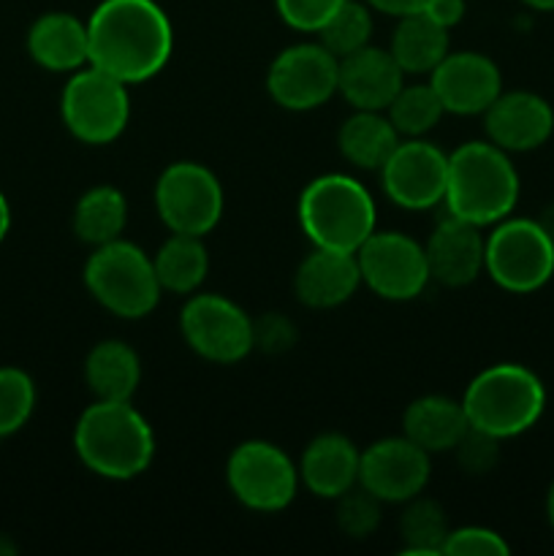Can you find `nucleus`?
Returning <instances> with one entry per match:
<instances>
[{
	"label": "nucleus",
	"mask_w": 554,
	"mask_h": 556,
	"mask_svg": "<svg viewBox=\"0 0 554 556\" xmlns=\"http://www.w3.org/2000/svg\"><path fill=\"white\" fill-rule=\"evenodd\" d=\"M519 201V174L508 152L492 141H467L449 155L443 204L451 217L478 228L494 226Z\"/></svg>",
	"instance_id": "nucleus-3"
},
{
	"label": "nucleus",
	"mask_w": 554,
	"mask_h": 556,
	"mask_svg": "<svg viewBox=\"0 0 554 556\" xmlns=\"http://www.w3.org/2000/svg\"><path fill=\"white\" fill-rule=\"evenodd\" d=\"M356 261L364 286L389 302H411L432 280L424 244L400 231H375L356 250Z\"/></svg>",
	"instance_id": "nucleus-12"
},
{
	"label": "nucleus",
	"mask_w": 554,
	"mask_h": 556,
	"mask_svg": "<svg viewBox=\"0 0 554 556\" xmlns=\"http://www.w3.org/2000/svg\"><path fill=\"white\" fill-rule=\"evenodd\" d=\"M226 481L244 508L255 514H277L297 497L299 467L280 445L250 440L228 456Z\"/></svg>",
	"instance_id": "nucleus-9"
},
{
	"label": "nucleus",
	"mask_w": 554,
	"mask_h": 556,
	"mask_svg": "<svg viewBox=\"0 0 554 556\" xmlns=\"http://www.w3.org/2000/svg\"><path fill=\"white\" fill-rule=\"evenodd\" d=\"M429 85L443 101L445 114H483L503 92V76L487 54L449 52L432 71Z\"/></svg>",
	"instance_id": "nucleus-16"
},
{
	"label": "nucleus",
	"mask_w": 554,
	"mask_h": 556,
	"mask_svg": "<svg viewBox=\"0 0 554 556\" xmlns=\"http://www.w3.org/2000/svg\"><path fill=\"white\" fill-rule=\"evenodd\" d=\"M470 421L462 407V400H451V396L429 394L421 400L411 402L402 416V432L407 440L418 445V448L432 454H443V451H454L462 434L467 432Z\"/></svg>",
	"instance_id": "nucleus-23"
},
{
	"label": "nucleus",
	"mask_w": 554,
	"mask_h": 556,
	"mask_svg": "<svg viewBox=\"0 0 554 556\" xmlns=\"http://www.w3.org/2000/svg\"><path fill=\"white\" fill-rule=\"evenodd\" d=\"M405 85V71L389 49L362 47L340 58L337 92L362 112H386L400 87Z\"/></svg>",
	"instance_id": "nucleus-18"
},
{
	"label": "nucleus",
	"mask_w": 554,
	"mask_h": 556,
	"mask_svg": "<svg viewBox=\"0 0 554 556\" xmlns=\"http://www.w3.org/2000/svg\"><path fill=\"white\" fill-rule=\"evenodd\" d=\"M76 456L87 470L109 481H130L150 470L155 434L130 402L96 400L74 429Z\"/></svg>",
	"instance_id": "nucleus-2"
},
{
	"label": "nucleus",
	"mask_w": 554,
	"mask_h": 556,
	"mask_svg": "<svg viewBox=\"0 0 554 556\" xmlns=\"http://www.w3.org/2000/svg\"><path fill=\"white\" fill-rule=\"evenodd\" d=\"M9 228H11V206H9V201H5V195L0 193V242L5 239Z\"/></svg>",
	"instance_id": "nucleus-40"
},
{
	"label": "nucleus",
	"mask_w": 554,
	"mask_h": 556,
	"mask_svg": "<svg viewBox=\"0 0 554 556\" xmlns=\"http://www.w3.org/2000/svg\"><path fill=\"white\" fill-rule=\"evenodd\" d=\"M546 516H549V525H552V530H554V481H552V486H549V494H546Z\"/></svg>",
	"instance_id": "nucleus-43"
},
{
	"label": "nucleus",
	"mask_w": 554,
	"mask_h": 556,
	"mask_svg": "<svg viewBox=\"0 0 554 556\" xmlns=\"http://www.w3.org/2000/svg\"><path fill=\"white\" fill-rule=\"evenodd\" d=\"M179 331L193 353L215 364H237L255 348V324L221 293H199L179 313Z\"/></svg>",
	"instance_id": "nucleus-10"
},
{
	"label": "nucleus",
	"mask_w": 554,
	"mask_h": 556,
	"mask_svg": "<svg viewBox=\"0 0 554 556\" xmlns=\"http://www.w3.org/2000/svg\"><path fill=\"white\" fill-rule=\"evenodd\" d=\"M293 342V326L282 315H266L264 320L255 324V345L266 351H282Z\"/></svg>",
	"instance_id": "nucleus-37"
},
{
	"label": "nucleus",
	"mask_w": 554,
	"mask_h": 556,
	"mask_svg": "<svg viewBox=\"0 0 554 556\" xmlns=\"http://www.w3.org/2000/svg\"><path fill=\"white\" fill-rule=\"evenodd\" d=\"M429 0H367L369 9L375 11H383V14H391V16H407V14H421L424 9H427Z\"/></svg>",
	"instance_id": "nucleus-39"
},
{
	"label": "nucleus",
	"mask_w": 554,
	"mask_h": 556,
	"mask_svg": "<svg viewBox=\"0 0 554 556\" xmlns=\"http://www.w3.org/2000/svg\"><path fill=\"white\" fill-rule=\"evenodd\" d=\"M445 106L429 81L424 85H402L394 101L386 109V117L405 139H421L443 119Z\"/></svg>",
	"instance_id": "nucleus-29"
},
{
	"label": "nucleus",
	"mask_w": 554,
	"mask_h": 556,
	"mask_svg": "<svg viewBox=\"0 0 554 556\" xmlns=\"http://www.w3.org/2000/svg\"><path fill=\"white\" fill-rule=\"evenodd\" d=\"M462 407L470 427L508 440L536 427L546 407V389L521 364H494L470 380Z\"/></svg>",
	"instance_id": "nucleus-5"
},
{
	"label": "nucleus",
	"mask_w": 554,
	"mask_h": 556,
	"mask_svg": "<svg viewBox=\"0 0 554 556\" xmlns=\"http://www.w3.org/2000/svg\"><path fill=\"white\" fill-rule=\"evenodd\" d=\"M362 286L356 253L315 248L293 275V291L310 309H331L345 304Z\"/></svg>",
	"instance_id": "nucleus-20"
},
{
	"label": "nucleus",
	"mask_w": 554,
	"mask_h": 556,
	"mask_svg": "<svg viewBox=\"0 0 554 556\" xmlns=\"http://www.w3.org/2000/svg\"><path fill=\"white\" fill-rule=\"evenodd\" d=\"M521 3L536 11H554V0H521Z\"/></svg>",
	"instance_id": "nucleus-42"
},
{
	"label": "nucleus",
	"mask_w": 554,
	"mask_h": 556,
	"mask_svg": "<svg viewBox=\"0 0 554 556\" xmlns=\"http://www.w3.org/2000/svg\"><path fill=\"white\" fill-rule=\"evenodd\" d=\"M451 527L445 510L435 500L413 497L400 516V538L405 554H443Z\"/></svg>",
	"instance_id": "nucleus-30"
},
{
	"label": "nucleus",
	"mask_w": 554,
	"mask_h": 556,
	"mask_svg": "<svg viewBox=\"0 0 554 556\" xmlns=\"http://www.w3.org/2000/svg\"><path fill=\"white\" fill-rule=\"evenodd\" d=\"M375 201L358 179L324 174L302 190L299 226L313 248L356 253L375 233Z\"/></svg>",
	"instance_id": "nucleus-4"
},
{
	"label": "nucleus",
	"mask_w": 554,
	"mask_h": 556,
	"mask_svg": "<svg viewBox=\"0 0 554 556\" xmlns=\"http://www.w3.org/2000/svg\"><path fill=\"white\" fill-rule=\"evenodd\" d=\"M342 3L345 0H275L280 20L302 33H318Z\"/></svg>",
	"instance_id": "nucleus-36"
},
{
	"label": "nucleus",
	"mask_w": 554,
	"mask_h": 556,
	"mask_svg": "<svg viewBox=\"0 0 554 556\" xmlns=\"http://www.w3.org/2000/svg\"><path fill=\"white\" fill-rule=\"evenodd\" d=\"M508 552L503 535L487 527H459L443 543V556H505Z\"/></svg>",
	"instance_id": "nucleus-35"
},
{
	"label": "nucleus",
	"mask_w": 554,
	"mask_h": 556,
	"mask_svg": "<svg viewBox=\"0 0 554 556\" xmlns=\"http://www.w3.org/2000/svg\"><path fill=\"white\" fill-rule=\"evenodd\" d=\"M81 277L92 299L119 318H144L161 302L163 288L152 258L125 239L92 250Z\"/></svg>",
	"instance_id": "nucleus-6"
},
{
	"label": "nucleus",
	"mask_w": 554,
	"mask_h": 556,
	"mask_svg": "<svg viewBox=\"0 0 554 556\" xmlns=\"http://www.w3.org/2000/svg\"><path fill=\"white\" fill-rule=\"evenodd\" d=\"M483 271L503 291H538L554 275V239L538 220L508 215L487 237Z\"/></svg>",
	"instance_id": "nucleus-7"
},
{
	"label": "nucleus",
	"mask_w": 554,
	"mask_h": 556,
	"mask_svg": "<svg viewBox=\"0 0 554 556\" xmlns=\"http://www.w3.org/2000/svg\"><path fill=\"white\" fill-rule=\"evenodd\" d=\"M456 462L467 476H483L492 470L500 459V440L494 434L481 432L476 427H467L462 440L456 443Z\"/></svg>",
	"instance_id": "nucleus-34"
},
{
	"label": "nucleus",
	"mask_w": 554,
	"mask_h": 556,
	"mask_svg": "<svg viewBox=\"0 0 554 556\" xmlns=\"http://www.w3.org/2000/svg\"><path fill=\"white\" fill-rule=\"evenodd\" d=\"M380 500L369 494L364 486H353L342 497H337V527L348 538H369L380 525Z\"/></svg>",
	"instance_id": "nucleus-33"
},
{
	"label": "nucleus",
	"mask_w": 554,
	"mask_h": 556,
	"mask_svg": "<svg viewBox=\"0 0 554 556\" xmlns=\"http://www.w3.org/2000/svg\"><path fill=\"white\" fill-rule=\"evenodd\" d=\"M27 52L41 68L79 71L90 63V41H87V22L65 11H49L38 16L27 30Z\"/></svg>",
	"instance_id": "nucleus-22"
},
{
	"label": "nucleus",
	"mask_w": 554,
	"mask_h": 556,
	"mask_svg": "<svg viewBox=\"0 0 554 556\" xmlns=\"http://www.w3.org/2000/svg\"><path fill=\"white\" fill-rule=\"evenodd\" d=\"M36 410V383L25 369L0 367V438L20 432Z\"/></svg>",
	"instance_id": "nucleus-32"
},
{
	"label": "nucleus",
	"mask_w": 554,
	"mask_h": 556,
	"mask_svg": "<svg viewBox=\"0 0 554 556\" xmlns=\"http://www.w3.org/2000/svg\"><path fill=\"white\" fill-rule=\"evenodd\" d=\"M125 223H128V201L112 185H96L76 201L74 233L92 248L123 239Z\"/></svg>",
	"instance_id": "nucleus-27"
},
{
	"label": "nucleus",
	"mask_w": 554,
	"mask_h": 556,
	"mask_svg": "<svg viewBox=\"0 0 554 556\" xmlns=\"http://www.w3.org/2000/svg\"><path fill=\"white\" fill-rule=\"evenodd\" d=\"M204 237H190V233H172L166 242L152 255L158 282L163 291L172 293H193L210 271V255H206Z\"/></svg>",
	"instance_id": "nucleus-28"
},
{
	"label": "nucleus",
	"mask_w": 554,
	"mask_h": 556,
	"mask_svg": "<svg viewBox=\"0 0 554 556\" xmlns=\"http://www.w3.org/2000/svg\"><path fill=\"white\" fill-rule=\"evenodd\" d=\"M383 190L402 210H429L440 204L449 179V155L424 139H405L396 144L380 168Z\"/></svg>",
	"instance_id": "nucleus-14"
},
{
	"label": "nucleus",
	"mask_w": 554,
	"mask_h": 556,
	"mask_svg": "<svg viewBox=\"0 0 554 556\" xmlns=\"http://www.w3.org/2000/svg\"><path fill=\"white\" fill-rule=\"evenodd\" d=\"M538 223H541V226L546 228V231H549V237L554 239V204H552V206H546V210H543V215L538 217Z\"/></svg>",
	"instance_id": "nucleus-41"
},
{
	"label": "nucleus",
	"mask_w": 554,
	"mask_h": 556,
	"mask_svg": "<svg viewBox=\"0 0 554 556\" xmlns=\"http://www.w3.org/2000/svg\"><path fill=\"white\" fill-rule=\"evenodd\" d=\"M90 65L125 85H139L166 68L174 30L155 0H103L87 20Z\"/></svg>",
	"instance_id": "nucleus-1"
},
{
	"label": "nucleus",
	"mask_w": 554,
	"mask_h": 556,
	"mask_svg": "<svg viewBox=\"0 0 554 556\" xmlns=\"http://www.w3.org/2000/svg\"><path fill=\"white\" fill-rule=\"evenodd\" d=\"M155 210L172 233L206 237L221 223L223 188L201 163H172L155 182Z\"/></svg>",
	"instance_id": "nucleus-11"
},
{
	"label": "nucleus",
	"mask_w": 554,
	"mask_h": 556,
	"mask_svg": "<svg viewBox=\"0 0 554 556\" xmlns=\"http://www.w3.org/2000/svg\"><path fill=\"white\" fill-rule=\"evenodd\" d=\"M483 250L487 237H481V228L449 215L424 244L429 277L445 288L470 286L483 271Z\"/></svg>",
	"instance_id": "nucleus-19"
},
{
	"label": "nucleus",
	"mask_w": 554,
	"mask_h": 556,
	"mask_svg": "<svg viewBox=\"0 0 554 556\" xmlns=\"http://www.w3.org/2000/svg\"><path fill=\"white\" fill-rule=\"evenodd\" d=\"M320 43L329 49L335 58H345V54L356 52V49L367 47L369 36H373V14L358 0H345L335 14L329 16L324 27L318 30Z\"/></svg>",
	"instance_id": "nucleus-31"
},
{
	"label": "nucleus",
	"mask_w": 554,
	"mask_h": 556,
	"mask_svg": "<svg viewBox=\"0 0 554 556\" xmlns=\"http://www.w3.org/2000/svg\"><path fill=\"white\" fill-rule=\"evenodd\" d=\"M424 14L438 22L440 27L451 30L465 20V0H429Z\"/></svg>",
	"instance_id": "nucleus-38"
},
{
	"label": "nucleus",
	"mask_w": 554,
	"mask_h": 556,
	"mask_svg": "<svg viewBox=\"0 0 554 556\" xmlns=\"http://www.w3.org/2000/svg\"><path fill=\"white\" fill-rule=\"evenodd\" d=\"M483 128L489 141L500 150L530 152L546 144L554 134V109L546 98L530 90L500 92L483 112Z\"/></svg>",
	"instance_id": "nucleus-17"
},
{
	"label": "nucleus",
	"mask_w": 554,
	"mask_h": 556,
	"mask_svg": "<svg viewBox=\"0 0 554 556\" xmlns=\"http://www.w3.org/2000/svg\"><path fill=\"white\" fill-rule=\"evenodd\" d=\"M358 462H362V451L345 434H318L304 448L302 462H299V481L315 497L337 500L358 483Z\"/></svg>",
	"instance_id": "nucleus-21"
},
{
	"label": "nucleus",
	"mask_w": 554,
	"mask_h": 556,
	"mask_svg": "<svg viewBox=\"0 0 554 556\" xmlns=\"http://www.w3.org/2000/svg\"><path fill=\"white\" fill-rule=\"evenodd\" d=\"M400 141L402 136L396 134L389 117L380 112H362V109H356V114L342 123L340 136H337L342 157L364 172H380Z\"/></svg>",
	"instance_id": "nucleus-25"
},
{
	"label": "nucleus",
	"mask_w": 554,
	"mask_h": 556,
	"mask_svg": "<svg viewBox=\"0 0 554 556\" xmlns=\"http://www.w3.org/2000/svg\"><path fill=\"white\" fill-rule=\"evenodd\" d=\"M65 128L81 144H109L119 139L130 119L128 85L87 63L74 71L60 96Z\"/></svg>",
	"instance_id": "nucleus-8"
},
{
	"label": "nucleus",
	"mask_w": 554,
	"mask_h": 556,
	"mask_svg": "<svg viewBox=\"0 0 554 556\" xmlns=\"http://www.w3.org/2000/svg\"><path fill=\"white\" fill-rule=\"evenodd\" d=\"M429 454L413 440L386 438L369 445L358 462V486L380 503H407L418 497L429 481Z\"/></svg>",
	"instance_id": "nucleus-15"
},
{
	"label": "nucleus",
	"mask_w": 554,
	"mask_h": 556,
	"mask_svg": "<svg viewBox=\"0 0 554 556\" xmlns=\"http://www.w3.org/2000/svg\"><path fill=\"white\" fill-rule=\"evenodd\" d=\"M85 380L96 400L130 402L141 380V362L123 340H103L87 353Z\"/></svg>",
	"instance_id": "nucleus-24"
},
{
	"label": "nucleus",
	"mask_w": 554,
	"mask_h": 556,
	"mask_svg": "<svg viewBox=\"0 0 554 556\" xmlns=\"http://www.w3.org/2000/svg\"><path fill=\"white\" fill-rule=\"evenodd\" d=\"M389 52L405 74H432L449 54V30L429 20L424 11L400 16Z\"/></svg>",
	"instance_id": "nucleus-26"
},
{
	"label": "nucleus",
	"mask_w": 554,
	"mask_h": 556,
	"mask_svg": "<svg viewBox=\"0 0 554 556\" xmlns=\"http://www.w3.org/2000/svg\"><path fill=\"white\" fill-rule=\"evenodd\" d=\"M337 74L340 58H335L324 43H293L272 60L266 90L277 106L288 112H310L335 96Z\"/></svg>",
	"instance_id": "nucleus-13"
}]
</instances>
